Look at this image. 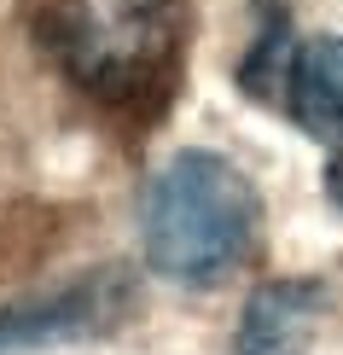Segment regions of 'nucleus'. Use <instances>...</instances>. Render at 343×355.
Wrapping results in <instances>:
<instances>
[{
    "label": "nucleus",
    "mask_w": 343,
    "mask_h": 355,
    "mask_svg": "<svg viewBox=\"0 0 343 355\" xmlns=\"http://www.w3.org/2000/svg\"><path fill=\"white\" fill-rule=\"evenodd\" d=\"M262 227V198L250 175L221 152L186 146L146 181L140 245L163 279L210 286L250 257Z\"/></svg>",
    "instance_id": "obj_1"
},
{
    "label": "nucleus",
    "mask_w": 343,
    "mask_h": 355,
    "mask_svg": "<svg viewBox=\"0 0 343 355\" xmlns=\"http://www.w3.org/2000/svg\"><path fill=\"white\" fill-rule=\"evenodd\" d=\"M47 53L99 105H140L181 53V0H53Z\"/></svg>",
    "instance_id": "obj_2"
},
{
    "label": "nucleus",
    "mask_w": 343,
    "mask_h": 355,
    "mask_svg": "<svg viewBox=\"0 0 343 355\" xmlns=\"http://www.w3.org/2000/svg\"><path fill=\"white\" fill-rule=\"evenodd\" d=\"M134 274L123 262L94 268L82 279L41 297L6 303L0 309V355H24V349H47V344H82V338H105L134 315Z\"/></svg>",
    "instance_id": "obj_3"
},
{
    "label": "nucleus",
    "mask_w": 343,
    "mask_h": 355,
    "mask_svg": "<svg viewBox=\"0 0 343 355\" xmlns=\"http://www.w3.org/2000/svg\"><path fill=\"white\" fill-rule=\"evenodd\" d=\"M262 24H256V41L250 53L238 58V87L262 105H285V82H291V64H297V47L303 41L291 35V6L285 0H256Z\"/></svg>",
    "instance_id": "obj_6"
},
{
    "label": "nucleus",
    "mask_w": 343,
    "mask_h": 355,
    "mask_svg": "<svg viewBox=\"0 0 343 355\" xmlns=\"http://www.w3.org/2000/svg\"><path fill=\"white\" fill-rule=\"evenodd\" d=\"M285 111L303 135L343 140V35H315L297 47L291 82H285Z\"/></svg>",
    "instance_id": "obj_5"
},
{
    "label": "nucleus",
    "mask_w": 343,
    "mask_h": 355,
    "mask_svg": "<svg viewBox=\"0 0 343 355\" xmlns=\"http://www.w3.org/2000/svg\"><path fill=\"white\" fill-rule=\"evenodd\" d=\"M326 198L343 210V140L332 146V164H326Z\"/></svg>",
    "instance_id": "obj_7"
},
{
    "label": "nucleus",
    "mask_w": 343,
    "mask_h": 355,
    "mask_svg": "<svg viewBox=\"0 0 343 355\" xmlns=\"http://www.w3.org/2000/svg\"><path fill=\"white\" fill-rule=\"evenodd\" d=\"M326 315L320 279H262L245 297L233 332V355H308Z\"/></svg>",
    "instance_id": "obj_4"
}]
</instances>
